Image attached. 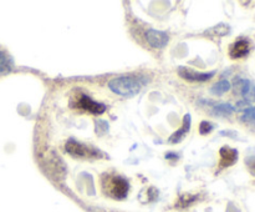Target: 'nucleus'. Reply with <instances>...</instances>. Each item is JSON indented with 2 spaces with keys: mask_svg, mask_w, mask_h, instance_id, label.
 <instances>
[{
  "mask_svg": "<svg viewBox=\"0 0 255 212\" xmlns=\"http://www.w3.org/2000/svg\"><path fill=\"white\" fill-rule=\"evenodd\" d=\"M144 80L136 76H120L109 81V89L117 95L131 97L141 91Z\"/></svg>",
  "mask_w": 255,
  "mask_h": 212,
  "instance_id": "f257e3e1",
  "label": "nucleus"
},
{
  "mask_svg": "<svg viewBox=\"0 0 255 212\" xmlns=\"http://www.w3.org/2000/svg\"><path fill=\"white\" fill-rule=\"evenodd\" d=\"M102 187L104 192L114 199H125L128 194L129 184L126 179L121 176H112V177H104L102 181Z\"/></svg>",
  "mask_w": 255,
  "mask_h": 212,
  "instance_id": "f03ea898",
  "label": "nucleus"
},
{
  "mask_svg": "<svg viewBox=\"0 0 255 212\" xmlns=\"http://www.w3.org/2000/svg\"><path fill=\"white\" fill-rule=\"evenodd\" d=\"M66 151L69 152L71 156H75V157L96 156L97 154L96 150L92 149V147L80 144V142L74 141V140H70V141L66 144Z\"/></svg>",
  "mask_w": 255,
  "mask_h": 212,
  "instance_id": "7ed1b4c3",
  "label": "nucleus"
},
{
  "mask_svg": "<svg viewBox=\"0 0 255 212\" xmlns=\"http://www.w3.org/2000/svg\"><path fill=\"white\" fill-rule=\"evenodd\" d=\"M178 74H179V76L183 77V79H186V80H188V81L203 82V81H208V80H211L212 77L216 75V71L198 72V71H194V70H192V69H188V67L181 66L178 69Z\"/></svg>",
  "mask_w": 255,
  "mask_h": 212,
  "instance_id": "20e7f679",
  "label": "nucleus"
},
{
  "mask_svg": "<svg viewBox=\"0 0 255 212\" xmlns=\"http://www.w3.org/2000/svg\"><path fill=\"white\" fill-rule=\"evenodd\" d=\"M146 39L148 41V44L152 47H156V49H162V47L166 46L169 41V37L166 32L159 31V30L149 29L146 32Z\"/></svg>",
  "mask_w": 255,
  "mask_h": 212,
  "instance_id": "39448f33",
  "label": "nucleus"
},
{
  "mask_svg": "<svg viewBox=\"0 0 255 212\" xmlns=\"http://www.w3.org/2000/svg\"><path fill=\"white\" fill-rule=\"evenodd\" d=\"M79 106L95 115L104 114L105 110H106V106H105L104 104H100V102L94 101L91 97L86 96V95H82V96L80 97Z\"/></svg>",
  "mask_w": 255,
  "mask_h": 212,
  "instance_id": "423d86ee",
  "label": "nucleus"
},
{
  "mask_svg": "<svg viewBox=\"0 0 255 212\" xmlns=\"http://www.w3.org/2000/svg\"><path fill=\"white\" fill-rule=\"evenodd\" d=\"M251 42L247 39H241L234 42L229 49V55L233 59H241V57L247 56L251 51Z\"/></svg>",
  "mask_w": 255,
  "mask_h": 212,
  "instance_id": "0eeeda50",
  "label": "nucleus"
},
{
  "mask_svg": "<svg viewBox=\"0 0 255 212\" xmlns=\"http://www.w3.org/2000/svg\"><path fill=\"white\" fill-rule=\"evenodd\" d=\"M238 160V151L231 147H222L221 149V161L219 166L221 167H229L234 165Z\"/></svg>",
  "mask_w": 255,
  "mask_h": 212,
  "instance_id": "6e6552de",
  "label": "nucleus"
},
{
  "mask_svg": "<svg viewBox=\"0 0 255 212\" xmlns=\"http://www.w3.org/2000/svg\"><path fill=\"white\" fill-rule=\"evenodd\" d=\"M189 129H191V116H189V115H186L183 127H182L181 130H178L177 132H174V134L169 137V142H174V144H176V142L181 141V140L186 136L187 132L189 131Z\"/></svg>",
  "mask_w": 255,
  "mask_h": 212,
  "instance_id": "1a4fd4ad",
  "label": "nucleus"
},
{
  "mask_svg": "<svg viewBox=\"0 0 255 212\" xmlns=\"http://www.w3.org/2000/svg\"><path fill=\"white\" fill-rule=\"evenodd\" d=\"M214 115H218V116H228V115H232L234 112V107L229 104H219L216 105L213 109Z\"/></svg>",
  "mask_w": 255,
  "mask_h": 212,
  "instance_id": "9d476101",
  "label": "nucleus"
},
{
  "mask_svg": "<svg viewBox=\"0 0 255 212\" xmlns=\"http://www.w3.org/2000/svg\"><path fill=\"white\" fill-rule=\"evenodd\" d=\"M229 89H231V84H229V81H227V80H222V81L217 82V84L212 87L211 91L212 94L214 95H223L224 92L229 91Z\"/></svg>",
  "mask_w": 255,
  "mask_h": 212,
  "instance_id": "9b49d317",
  "label": "nucleus"
},
{
  "mask_svg": "<svg viewBox=\"0 0 255 212\" xmlns=\"http://www.w3.org/2000/svg\"><path fill=\"white\" fill-rule=\"evenodd\" d=\"M228 31H229L228 26H226V25H218V26H214L212 27V29H209L207 32H208V34H213V32H216L213 36H223V35H226Z\"/></svg>",
  "mask_w": 255,
  "mask_h": 212,
  "instance_id": "f8f14e48",
  "label": "nucleus"
},
{
  "mask_svg": "<svg viewBox=\"0 0 255 212\" xmlns=\"http://www.w3.org/2000/svg\"><path fill=\"white\" fill-rule=\"evenodd\" d=\"M9 70H10L9 59H7V56L4 54V52L0 51V74L9 71Z\"/></svg>",
  "mask_w": 255,
  "mask_h": 212,
  "instance_id": "ddd939ff",
  "label": "nucleus"
},
{
  "mask_svg": "<svg viewBox=\"0 0 255 212\" xmlns=\"http://www.w3.org/2000/svg\"><path fill=\"white\" fill-rule=\"evenodd\" d=\"M213 124H211V122L208 121H203L201 124V126H199V132H201L202 135H206V134H209V132L213 130Z\"/></svg>",
  "mask_w": 255,
  "mask_h": 212,
  "instance_id": "4468645a",
  "label": "nucleus"
},
{
  "mask_svg": "<svg viewBox=\"0 0 255 212\" xmlns=\"http://www.w3.org/2000/svg\"><path fill=\"white\" fill-rule=\"evenodd\" d=\"M243 120L244 121H255V107H249L246 110Z\"/></svg>",
  "mask_w": 255,
  "mask_h": 212,
  "instance_id": "2eb2a0df",
  "label": "nucleus"
},
{
  "mask_svg": "<svg viewBox=\"0 0 255 212\" xmlns=\"http://www.w3.org/2000/svg\"><path fill=\"white\" fill-rule=\"evenodd\" d=\"M248 165H249V167H251L252 171H253L255 174V156L248 160Z\"/></svg>",
  "mask_w": 255,
  "mask_h": 212,
  "instance_id": "dca6fc26",
  "label": "nucleus"
}]
</instances>
